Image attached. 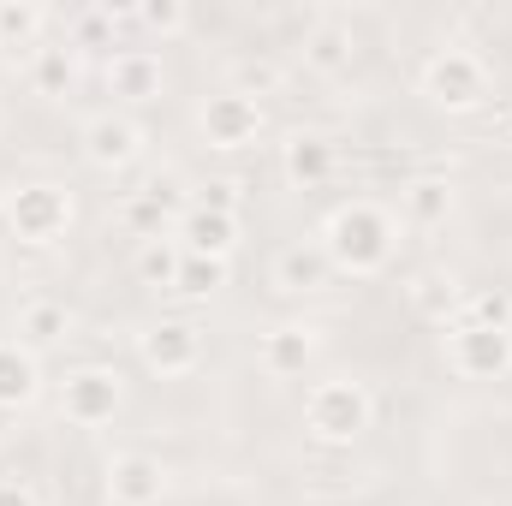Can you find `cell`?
Listing matches in <instances>:
<instances>
[{
	"instance_id": "cell-1",
	"label": "cell",
	"mask_w": 512,
	"mask_h": 506,
	"mask_svg": "<svg viewBox=\"0 0 512 506\" xmlns=\"http://www.w3.org/2000/svg\"><path fill=\"white\" fill-rule=\"evenodd\" d=\"M393 215L376 209V203H340L334 215H328V227H322V251L334 268H346V274H358V280H370V274H382L387 262H393Z\"/></svg>"
},
{
	"instance_id": "cell-2",
	"label": "cell",
	"mask_w": 512,
	"mask_h": 506,
	"mask_svg": "<svg viewBox=\"0 0 512 506\" xmlns=\"http://www.w3.org/2000/svg\"><path fill=\"white\" fill-rule=\"evenodd\" d=\"M376 423V399H370V387L364 381H316L310 393H304V429H310V441H322V447H352L364 429Z\"/></svg>"
},
{
	"instance_id": "cell-3",
	"label": "cell",
	"mask_w": 512,
	"mask_h": 506,
	"mask_svg": "<svg viewBox=\"0 0 512 506\" xmlns=\"http://www.w3.org/2000/svg\"><path fill=\"white\" fill-rule=\"evenodd\" d=\"M423 96L447 114H471L489 102V60L471 48H435L423 60Z\"/></svg>"
},
{
	"instance_id": "cell-4",
	"label": "cell",
	"mask_w": 512,
	"mask_h": 506,
	"mask_svg": "<svg viewBox=\"0 0 512 506\" xmlns=\"http://www.w3.org/2000/svg\"><path fill=\"white\" fill-rule=\"evenodd\" d=\"M0 215H6V227H12L18 245H60L66 227H72V191H60L48 179H30V185L6 191Z\"/></svg>"
},
{
	"instance_id": "cell-5",
	"label": "cell",
	"mask_w": 512,
	"mask_h": 506,
	"mask_svg": "<svg viewBox=\"0 0 512 506\" xmlns=\"http://www.w3.org/2000/svg\"><path fill=\"white\" fill-rule=\"evenodd\" d=\"M447 364L465 381H501L512 376V334L507 328H471L447 322Z\"/></svg>"
},
{
	"instance_id": "cell-6",
	"label": "cell",
	"mask_w": 512,
	"mask_h": 506,
	"mask_svg": "<svg viewBox=\"0 0 512 506\" xmlns=\"http://www.w3.org/2000/svg\"><path fill=\"white\" fill-rule=\"evenodd\" d=\"M120 405H126V387H120L114 370H102V364H84V370H72V376L60 381V417L78 423V429L114 423Z\"/></svg>"
},
{
	"instance_id": "cell-7",
	"label": "cell",
	"mask_w": 512,
	"mask_h": 506,
	"mask_svg": "<svg viewBox=\"0 0 512 506\" xmlns=\"http://www.w3.org/2000/svg\"><path fill=\"white\" fill-rule=\"evenodd\" d=\"M137 358H143L149 376L179 381V376H191V370L203 364V334H197L191 322H155V328L137 340Z\"/></svg>"
},
{
	"instance_id": "cell-8",
	"label": "cell",
	"mask_w": 512,
	"mask_h": 506,
	"mask_svg": "<svg viewBox=\"0 0 512 506\" xmlns=\"http://www.w3.org/2000/svg\"><path fill=\"white\" fill-rule=\"evenodd\" d=\"M197 120H203V137L215 149H245V143H256V131H262V102L239 96V90H221V96L203 102Z\"/></svg>"
},
{
	"instance_id": "cell-9",
	"label": "cell",
	"mask_w": 512,
	"mask_h": 506,
	"mask_svg": "<svg viewBox=\"0 0 512 506\" xmlns=\"http://www.w3.org/2000/svg\"><path fill=\"white\" fill-rule=\"evenodd\" d=\"M173 245L185 256H215V262H227V256L239 251V215H215V209L185 203V209H179V227H173Z\"/></svg>"
},
{
	"instance_id": "cell-10",
	"label": "cell",
	"mask_w": 512,
	"mask_h": 506,
	"mask_svg": "<svg viewBox=\"0 0 512 506\" xmlns=\"http://www.w3.org/2000/svg\"><path fill=\"white\" fill-rule=\"evenodd\" d=\"M137 155H143V131L131 126V120L96 114V120L84 126V161H90L96 173H126Z\"/></svg>"
},
{
	"instance_id": "cell-11",
	"label": "cell",
	"mask_w": 512,
	"mask_h": 506,
	"mask_svg": "<svg viewBox=\"0 0 512 506\" xmlns=\"http://www.w3.org/2000/svg\"><path fill=\"white\" fill-rule=\"evenodd\" d=\"M280 173L298 185V191H316L340 173V149L322 137V131H292L286 149H280Z\"/></svg>"
},
{
	"instance_id": "cell-12",
	"label": "cell",
	"mask_w": 512,
	"mask_h": 506,
	"mask_svg": "<svg viewBox=\"0 0 512 506\" xmlns=\"http://www.w3.org/2000/svg\"><path fill=\"white\" fill-rule=\"evenodd\" d=\"M161 495H167L161 459H149V453H120V459L108 465V501L114 506H161Z\"/></svg>"
},
{
	"instance_id": "cell-13",
	"label": "cell",
	"mask_w": 512,
	"mask_h": 506,
	"mask_svg": "<svg viewBox=\"0 0 512 506\" xmlns=\"http://www.w3.org/2000/svg\"><path fill=\"white\" fill-rule=\"evenodd\" d=\"M102 78H108V96L149 102V96H161V54H149V48H114L108 66H102Z\"/></svg>"
},
{
	"instance_id": "cell-14",
	"label": "cell",
	"mask_w": 512,
	"mask_h": 506,
	"mask_svg": "<svg viewBox=\"0 0 512 506\" xmlns=\"http://www.w3.org/2000/svg\"><path fill=\"white\" fill-rule=\"evenodd\" d=\"M310 358H316V334H310V328H268V334H262V346H256L262 376H274V381L304 376V370H310Z\"/></svg>"
},
{
	"instance_id": "cell-15",
	"label": "cell",
	"mask_w": 512,
	"mask_h": 506,
	"mask_svg": "<svg viewBox=\"0 0 512 506\" xmlns=\"http://www.w3.org/2000/svg\"><path fill=\"white\" fill-rule=\"evenodd\" d=\"M42 387V370H36V352L18 346V340H0V411H24Z\"/></svg>"
},
{
	"instance_id": "cell-16",
	"label": "cell",
	"mask_w": 512,
	"mask_h": 506,
	"mask_svg": "<svg viewBox=\"0 0 512 506\" xmlns=\"http://www.w3.org/2000/svg\"><path fill=\"white\" fill-rule=\"evenodd\" d=\"M328 274H334V262H328L322 245H286L274 256V286L280 292H322Z\"/></svg>"
},
{
	"instance_id": "cell-17",
	"label": "cell",
	"mask_w": 512,
	"mask_h": 506,
	"mask_svg": "<svg viewBox=\"0 0 512 506\" xmlns=\"http://www.w3.org/2000/svg\"><path fill=\"white\" fill-rule=\"evenodd\" d=\"M447 215H453V185L447 179H435V173H423V179H411L405 185V221L411 227H447Z\"/></svg>"
},
{
	"instance_id": "cell-18",
	"label": "cell",
	"mask_w": 512,
	"mask_h": 506,
	"mask_svg": "<svg viewBox=\"0 0 512 506\" xmlns=\"http://www.w3.org/2000/svg\"><path fill=\"white\" fill-rule=\"evenodd\" d=\"M304 66L310 72H322V78H334V72H346L352 66V30L346 24H316L310 36H304Z\"/></svg>"
},
{
	"instance_id": "cell-19",
	"label": "cell",
	"mask_w": 512,
	"mask_h": 506,
	"mask_svg": "<svg viewBox=\"0 0 512 506\" xmlns=\"http://www.w3.org/2000/svg\"><path fill=\"white\" fill-rule=\"evenodd\" d=\"M173 197H179V191L155 179L149 191H137V197L126 203V227L137 233V239H143V245H149V239H167L161 227H167V209H173Z\"/></svg>"
},
{
	"instance_id": "cell-20",
	"label": "cell",
	"mask_w": 512,
	"mask_h": 506,
	"mask_svg": "<svg viewBox=\"0 0 512 506\" xmlns=\"http://www.w3.org/2000/svg\"><path fill=\"white\" fill-rule=\"evenodd\" d=\"M66 328H72V316H66V304H48V298H36V304H24L18 310V346H54V340H66Z\"/></svg>"
},
{
	"instance_id": "cell-21",
	"label": "cell",
	"mask_w": 512,
	"mask_h": 506,
	"mask_svg": "<svg viewBox=\"0 0 512 506\" xmlns=\"http://www.w3.org/2000/svg\"><path fill=\"white\" fill-rule=\"evenodd\" d=\"M30 84H36V96H66V90L78 84V54H72V42H66V48H36Z\"/></svg>"
},
{
	"instance_id": "cell-22",
	"label": "cell",
	"mask_w": 512,
	"mask_h": 506,
	"mask_svg": "<svg viewBox=\"0 0 512 506\" xmlns=\"http://www.w3.org/2000/svg\"><path fill=\"white\" fill-rule=\"evenodd\" d=\"M411 304H417V316H429V322H453V316H459V286H453V274H417V280H411Z\"/></svg>"
},
{
	"instance_id": "cell-23",
	"label": "cell",
	"mask_w": 512,
	"mask_h": 506,
	"mask_svg": "<svg viewBox=\"0 0 512 506\" xmlns=\"http://www.w3.org/2000/svg\"><path fill=\"white\" fill-rule=\"evenodd\" d=\"M48 12L30 6V0H0V48H30L42 36Z\"/></svg>"
},
{
	"instance_id": "cell-24",
	"label": "cell",
	"mask_w": 512,
	"mask_h": 506,
	"mask_svg": "<svg viewBox=\"0 0 512 506\" xmlns=\"http://www.w3.org/2000/svg\"><path fill=\"white\" fill-rule=\"evenodd\" d=\"M179 245L173 239H149L143 251H137V280L143 286H155V292H173V280H179Z\"/></svg>"
},
{
	"instance_id": "cell-25",
	"label": "cell",
	"mask_w": 512,
	"mask_h": 506,
	"mask_svg": "<svg viewBox=\"0 0 512 506\" xmlns=\"http://www.w3.org/2000/svg\"><path fill=\"white\" fill-rule=\"evenodd\" d=\"M221 286H227V262H215V256H179V280H173L179 298H209Z\"/></svg>"
},
{
	"instance_id": "cell-26",
	"label": "cell",
	"mask_w": 512,
	"mask_h": 506,
	"mask_svg": "<svg viewBox=\"0 0 512 506\" xmlns=\"http://www.w3.org/2000/svg\"><path fill=\"white\" fill-rule=\"evenodd\" d=\"M453 322H471V328H507L512 334V298L507 292H471L459 298V316Z\"/></svg>"
},
{
	"instance_id": "cell-27",
	"label": "cell",
	"mask_w": 512,
	"mask_h": 506,
	"mask_svg": "<svg viewBox=\"0 0 512 506\" xmlns=\"http://www.w3.org/2000/svg\"><path fill=\"white\" fill-rule=\"evenodd\" d=\"M137 24L155 30V36H179L191 24V6H179V0H143L137 6Z\"/></svg>"
},
{
	"instance_id": "cell-28",
	"label": "cell",
	"mask_w": 512,
	"mask_h": 506,
	"mask_svg": "<svg viewBox=\"0 0 512 506\" xmlns=\"http://www.w3.org/2000/svg\"><path fill=\"white\" fill-rule=\"evenodd\" d=\"M233 90H239V96H251V102H262V96H274V90H280V72H274L268 60H245V66L233 72Z\"/></svg>"
},
{
	"instance_id": "cell-29",
	"label": "cell",
	"mask_w": 512,
	"mask_h": 506,
	"mask_svg": "<svg viewBox=\"0 0 512 506\" xmlns=\"http://www.w3.org/2000/svg\"><path fill=\"white\" fill-rule=\"evenodd\" d=\"M197 209H215V215H239V185H233V179H215V185H203Z\"/></svg>"
},
{
	"instance_id": "cell-30",
	"label": "cell",
	"mask_w": 512,
	"mask_h": 506,
	"mask_svg": "<svg viewBox=\"0 0 512 506\" xmlns=\"http://www.w3.org/2000/svg\"><path fill=\"white\" fill-rule=\"evenodd\" d=\"M0 506H36V489L24 477H0Z\"/></svg>"
},
{
	"instance_id": "cell-31",
	"label": "cell",
	"mask_w": 512,
	"mask_h": 506,
	"mask_svg": "<svg viewBox=\"0 0 512 506\" xmlns=\"http://www.w3.org/2000/svg\"><path fill=\"white\" fill-rule=\"evenodd\" d=\"M507 126H512V120H507Z\"/></svg>"
}]
</instances>
